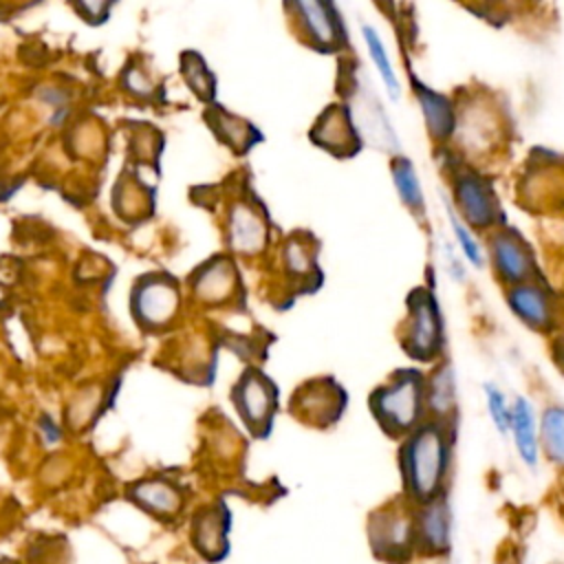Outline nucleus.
Masks as SVG:
<instances>
[{
  "mask_svg": "<svg viewBox=\"0 0 564 564\" xmlns=\"http://www.w3.org/2000/svg\"><path fill=\"white\" fill-rule=\"evenodd\" d=\"M427 394V403L430 410L434 412L436 421H445L447 423V412L454 405V390H452V372L447 368L438 370L432 377L430 388H425Z\"/></svg>",
  "mask_w": 564,
  "mask_h": 564,
  "instance_id": "obj_23",
  "label": "nucleus"
},
{
  "mask_svg": "<svg viewBox=\"0 0 564 564\" xmlns=\"http://www.w3.org/2000/svg\"><path fill=\"white\" fill-rule=\"evenodd\" d=\"M425 405V379L419 370H397L370 394V412L392 438H403L421 425Z\"/></svg>",
  "mask_w": 564,
  "mask_h": 564,
  "instance_id": "obj_2",
  "label": "nucleus"
},
{
  "mask_svg": "<svg viewBox=\"0 0 564 564\" xmlns=\"http://www.w3.org/2000/svg\"><path fill=\"white\" fill-rule=\"evenodd\" d=\"M449 551V511L445 496L414 507V553L445 555Z\"/></svg>",
  "mask_w": 564,
  "mask_h": 564,
  "instance_id": "obj_11",
  "label": "nucleus"
},
{
  "mask_svg": "<svg viewBox=\"0 0 564 564\" xmlns=\"http://www.w3.org/2000/svg\"><path fill=\"white\" fill-rule=\"evenodd\" d=\"M225 535H227V520L209 513L203 518V522L198 524L196 531V540L200 542V551L205 553H214L220 555L225 551Z\"/></svg>",
  "mask_w": 564,
  "mask_h": 564,
  "instance_id": "obj_24",
  "label": "nucleus"
},
{
  "mask_svg": "<svg viewBox=\"0 0 564 564\" xmlns=\"http://www.w3.org/2000/svg\"><path fill=\"white\" fill-rule=\"evenodd\" d=\"M275 383L260 370H247L234 390V403L256 436H264L275 414Z\"/></svg>",
  "mask_w": 564,
  "mask_h": 564,
  "instance_id": "obj_6",
  "label": "nucleus"
},
{
  "mask_svg": "<svg viewBox=\"0 0 564 564\" xmlns=\"http://www.w3.org/2000/svg\"><path fill=\"white\" fill-rule=\"evenodd\" d=\"M399 471L405 500L414 507L445 496L449 471V430L445 421L421 423L399 449Z\"/></svg>",
  "mask_w": 564,
  "mask_h": 564,
  "instance_id": "obj_1",
  "label": "nucleus"
},
{
  "mask_svg": "<svg viewBox=\"0 0 564 564\" xmlns=\"http://www.w3.org/2000/svg\"><path fill=\"white\" fill-rule=\"evenodd\" d=\"M346 394L333 379H313L300 386L291 399V412L306 425H330L339 419Z\"/></svg>",
  "mask_w": 564,
  "mask_h": 564,
  "instance_id": "obj_8",
  "label": "nucleus"
},
{
  "mask_svg": "<svg viewBox=\"0 0 564 564\" xmlns=\"http://www.w3.org/2000/svg\"><path fill=\"white\" fill-rule=\"evenodd\" d=\"M137 500L156 513H172L178 509L181 498L167 482H143L137 487Z\"/></svg>",
  "mask_w": 564,
  "mask_h": 564,
  "instance_id": "obj_21",
  "label": "nucleus"
},
{
  "mask_svg": "<svg viewBox=\"0 0 564 564\" xmlns=\"http://www.w3.org/2000/svg\"><path fill=\"white\" fill-rule=\"evenodd\" d=\"M491 260L500 280L513 286L531 282V278L535 275L533 253L529 245L511 229H500L491 238Z\"/></svg>",
  "mask_w": 564,
  "mask_h": 564,
  "instance_id": "obj_10",
  "label": "nucleus"
},
{
  "mask_svg": "<svg viewBox=\"0 0 564 564\" xmlns=\"http://www.w3.org/2000/svg\"><path fill=\"white\" fill-rule=\"evenodd\" d=\"M485 394H487V408H489V414L494 419L496 430L500 434H509V430H511V408L507 405L505 394L498 392L494 386H487Z\"/></svg>",
  "mask_w": 564,
  "mask_h": 564,
  "instance_id": "obj_26",
  "label": "nucleus"
},
{
  "mask_svg": "<svg viewBox=\"0 0 564 564\" xmlns=\"http://www.w3.org/2000/svg\"><path fill=\"white\" fill-rule=\"evenodd\" d=\"M267 223L260 212L247 203H238L229 214V242L240 253H258L267 245Z\"/></svg>",
  "mask_w": 564,
  "mask_h": 564,
  "instance_id": "obj_13",
  "label": "nucleus"
},
{
  "mask_svg": "<svg viewBox=\"0 0 564 564\" xmlns=\"http://www.w3.org/2000/svg\"><path fill=\"white\" fill-rule=\"evenodd\" d=\"M282 260H284L286 271L293 278H311V273L317 271L315 247H311L304 236H293L286 242V247L282 251Z\"/></svg>",
  "mask_w": 564,
  "mask_h": 564,
  "instance_id": "obj_20",
  "label": "nucleus"
},
{
  "mask_svg": "<svg viewBox=\"0 0 564 564\" xmlns=\"http://www.w3.org/2000/svg\"><path fill=\"white\" fill-rule=\"evenodd\" d=\"M463 121H456V128L463 130V141H469V148H491L494 134H498V119L489 108H469L463 115ZM454 128V130H456Z\"/></svg>",
  "mask_w": 564,
  "mask_h": 564,
  "instance_id": "obj_17",
  "label": "nucleus"
},
{
  "mask_svg": "<svg viewBox=\"0 0 564 564\" xmlns=\"http://www.w3.org/2000/svg\"><path fill=\"white\" fill-rule=\"evenodd\" d=\"M134 304H137L139 319L150 322V324H163L176 311L178 291H176V286L172 282L154 278L150 282H143L137 289Z\"/></svg>",
  "mask_w": 564,
  "mask_h": 564,
  "instance_id": "obj_14",
  "label": "nucleus"
},
{
  "mask_svg": "<svg viewBox=\"0 0 564 564\" xmlns=\"http://www.w3.org/2000/svg\"><path fill=\"white\" fill-rule=\"evenodd\" d=\"M390 170H392V181H394V187H397L401 200L412 212H423V189H421V183L416 178L414 165L408 159L399 156V159L392 161Z\"/></svg>",
  "mask_w": 564,
  "mask_h": 564,
  "instance_id": "obj_19",
  "label": "nucleus"
},
{
  "mask_svg": "<svg viewBox=\"0 0 564 564\" xmlns=\"http://www.w3.org/2000/svg\"><path fill=\"white\" fill-rule=\"evenodd\" d=\"M516 449L520 458L533 467L538 460V441H535V423H533V410L527 399L518 397L516 405L511 408V430Z\"/></svg>",
  "mask_w": 564,
  "mask_h": 564,
  "instance_id": "obj_16",
  "label": "nucleus"
},
{
  "mask_svg": "<svg viewBox=\"0 0 564 564\" xmlns=\"http://www.w3.org/2000/svg\"><path fill=\"white\" fill-rule=\"evenodd\" d=\"M509 306L527 326L535 330H549L553 326V300L533 282L511 286Z\"/></svg>",
  "mask_w": 564,
  "mask_h": 564,
  "instance_id": "obj_12",
  "label": "nucleus"
},
{
  "mask_svg": "<svg viewBox=\"0 0 564 564\" xmlns=\"http://www.w3.org/2000/svg\"><path fill=\"white\" fill-rule=\"evenodd\" d=\"M414 93H416V99L421 104V110H423L430 134L438 143L447 141L452 137L454 128H456V115H454L452 101L445 95H441V93H436V90H432V88H427L419 82L414 84Z\"/></svg>",
  "mask_w": 564,
  "mask_h": 564,
  "instance_id": "obj_15",
  "label": "nucleus"
},
{
  "mask_svg": "<svg viewBox=\"0 0 564 564\" xmlns=\"http://www.w3.org/2000/svg\"><path fill=\"white\" fill-rule=\"evenodd\" d=\"M372 553L388 562L414 555V505L410 500L377 509L368 522Z\"/></svg>",
  "mask_w": 564,
  "mask_h": 564,
  "instance_id": "obj_4",
  "label": "nucleus"
},
{
  "mask_svg": "<svg viewBox=\"0 0 564 564\" xmlns=\"http://www.w3.org/2000/svg\"><path fill=\"white\" fill-rule=\"evenodd\" d=\"M236 275H234V269L229 262H218L214 264L205 278L200 280V293H205L207 297H220L225 293H229L231 284H234Z\"/></svg>",
  "mask_w": 564,
  "mask_h": 564,
  "instance_id": "obj_25",
  "label": "nucleus"
},
{
  "mask_svg": "<svg viewBox=\"0 0 564 564\" xmlns=\"http://www.w3.org/2000/svg\"><path fill=\"white\" fill-rule=\"evenodd\" d=\"M454 200L467 225L478 229H489L500 223V205L496 192L487 178L480 174L463 172L454 178Z\"/></svg>",
  "mask_w": 564,
  "mask_h": 564,
  "instance_id": "obj_7",
  "label": "nucleus"
},
{
  "mask_svg": "<svg viewBox=\"0 0 564 564\" xmlns=\"http://www.w3.org/2000/svg\"><path fill=\"white\" fill-rule=\"evenodd\" d=\"M542 445L551 463L564 467V408L551 405L542 414Z\"/></svg>",
  "mask_w": 564,
  "mask_h": 564,
  "instance_id": "obj_18",
  "label": "nucleus"
},
{
  "mask_svg": "<svg viewBox=\"0 0 564 564\" xmlns=\"http://www.w3.org/2000/svg\"><path fill=\"white\" fill-rule=\"evenodd\" d=\"M308 137L315 145L324 148L335 156H352L361 148L357 130L350 119V110L341 104L328 106L313 123Z\"/></svg>",
  "mask_w": 564,
  "mask_h": 564,
  "instance_id": "obj_9",
  "label": "nucleus"
},
{
  "mask_svg": "<svg viewBox=\"0 0 564 564\" xmlns=\"http://www.w3.org/2000/svg\"><path fill=\"white\" fill-rule=\"evenodd\" d=\"M403 350L419 359L430 361L443 346V319L432 291L419 286L408 297V317L401 333Z\"/></svg>",
  "mask_w": 564,
  "mask_h": 564,
  "instance_id": "obj_3",
  "label": "nucleus"
},
{
  "mask_svg": "<svg viewBox=\"0 0 564 564\" xmlns=\"http://www.w3.org/2000/svg\"><path fill=\"white\" fill-rule=\"evenodd\" d=\"M449 220H452L454 236H456V240H458V245H460L465 258H467L469 262H474L476 267H480V260H482V258H480V247H478V242L471 238V234L467 231V225H465L463 220H458L456 214H449Z\"/></svg>",
  "mask_w": 564,
  "mask_h": 564,
  "instance_id": "obj_27",
  "label": "nucleus"
},
{
  "mask_svg": "<svg viewBox=\"0 0 564 564\" xmlns=\"http://www.w3.org/2000/svg\"><path fill=\"white\" fill-rule=\"evenodd\" d=\"M364 40H366V46H368V53L390 93L392 99L399 97V79H397V73L392 70V64H390V57L386 53V46L381 42V37L377 35V31L372 26H364Z\"/></svg>",
  "mask_w": 564,
  "mask_h": 564,
  "instance_id": "obj_22",
  "label": "nucleus"
},
{
  "mask_svg": "<svg viewBox=\"0 0 564 564\" xmlns=\"http://www.w3.org/2000/svg\"><path fill=\"white\" fill-rule=\"evenodd\" d=\"M293 24L304 42L322 53H333L346 44V26L339 11L330 2H293L286 4Z\"/></svg>",
  "mask_w": 564,
  "mask_h": 564,
  "instance_id": "obj_5",
  "label": "nucleus"
}]
</instances>
